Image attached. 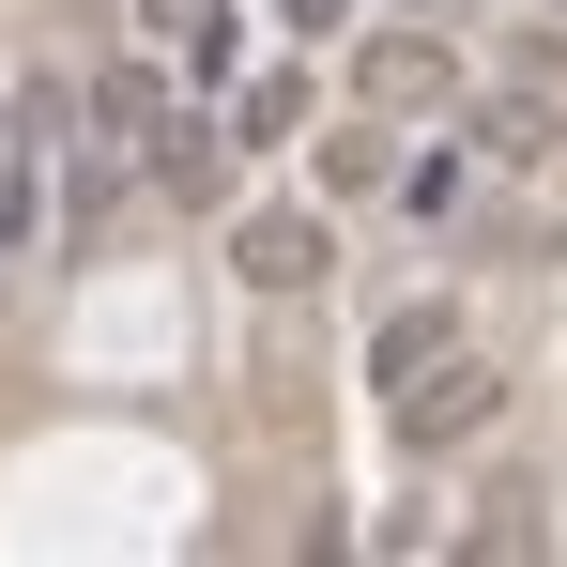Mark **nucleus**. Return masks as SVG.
<instances>
[{
    "label": "nucleus",
    "instance_id": "f257e3e1",
    "mask_svg": "<svg viewBox=\"0 0 567 567\" xmlns=\"http://www.w3.org/2000/svg\"><path fill=\"white\" fill-rule=\"evenodd\" d=\"M445 93H461V31L399 16V31L353 47V107H383V123H414V107H445Z\"/></svg>",
    "mask_w": 567,
    "mask_h": 567
},
{
    "label": "nucleus",
    "instance_id": "f03ea898",
    "mask_svg": "<svg viewBox=\"0 0 567 567\" xmlns=\"http://www.w3.org/2000/svg\"><path fill=\"white\" fill-rule=\"evenodd\" d=\"M338 261V199H261V215H230V277L246 291H307Z\"/></svg>",
    "mask_w": 567,
    "mask_h": 567
},
{
    "label": "nucleus",
    "instance_id": "7ed1b4c3",
    "mask_svg": "<svg viewBox=\"0 0 567 567\" xmlns=\"http://www.w3.org/2000/svg\"><path fill=\"white\" fill-rule=\"evenodd\" d=\"M383 414H399V445H414V461H445L461 430H491V414H506V383L475 369V353H445V369H430V383H399Z\"/></svg>",
    "mask_w": 567,
    "mask_h": 567
},
{
    "label": "nucleus",
    "instance_id": "20e7f679",
    "mask_svg": "<svg viewBox=\"0 0 567 567\" xmlns=\"http://www.w3.org/2000/svg\"><path fill=\"white\" fill-rule=\"evenodd\" d=\"M169 78H185L169 47H123V62H93V138H107V154H154V123L185 107Z\"/></svg>",
    "mask_w": 567,
    "mask_h": 567
},
{
    "label": "nucleus",
    "instance_id": "39448f33",
    "mask_svg": "<svg viewBox=\"0 0 567 567\" xmlns=\"http://www.w3.org/2000/svg\"><path fill=\"white\" fill-rule=\"evenodd\" d=\"M138 47H169V62H185V93H230L246 16H230V0H138Z\"/></svg>",
    "mask_w": 567,
    "mask_h": 567
},
{
    "label": "nucleus",
    "instance_id": "423d86ee",
    "mask_svg": "<svg viewBox=\"0 0 567 567\" xmlns=\"http://www.w3.org/2000/svg\"><path fill=\"white\" fill-rule=\"evenodd\" d=\"M445 353H461V307H445V291H399V307L369 322V383H383V399H399V383H430Z\"/></svg>",
    "mask_w": 567,
    "mask_h": 567
},
{
    "label": "nucleus",
    "instance_id": "0eeeda50",
    "mask_svg": "<svg viewBox=\"0 0 567 567\" xmlns=\"http://www.w3.org/2000/svg\"><path fill=\"white\" fill-rule=\"evenodd\" d=\"M399 169H414V154H399V123H338V138H322V199H399Z\"/></svg>",
    "mask_w": 567,
    "mask_h": 567
},
{
    "label": "nucleus",
    "instance_id": "6e6552de",
    "mask_svg": "<svg viewBox=\"0 0 567 567\" xmlns=\"http://www.w3.org/2000/svg\"><path fill=\"white\" fill-rule=\"evenodd\" d=\"M291 123H307V62H261V78L230 93V138H246V154H277Z\"/></svg>",
    "mask_w": 567,
    "mask_h": 567
},
{
    "label": "nucleus",
    "instance_id": "1a4fd4ad",
    "mask_svg": "<svg viewBox=\"0 0 567 567\" xmlns=\"http://www.w3.org/2000/svg\"><path fill=\"white\" fill-rule=\"evenodd\" d=\"M461 138L491 154V169H537V154H553V107H537V93H491V107L461 123Z\"/></svg>",
    "mask_w": 567,
    "mask_h": 567
},
{
    "label": "nucleus",
    "instance_id": "9d476101",
    "mask_svg": "<svg viewBox=\"0 0 567 567\" xmlns=\"http://www.w3.org/2000/svg\"><path fill=\"white\" fill-rule=\"evenodd\" d=\"M461 185H475V154H414V169H399V215H430V230H445Z\"/></svg>",
    "mask_w": 567,
    "mask_h": 567
},
{
    "label": "nucleus",
    "instance_id": "9b49d317",
    "mask_svg": "<svg viewBox=\"0 0 567 567\" xmlns=\"http://www.w3.org/2000/svg\"><path fill=\"white\" fill-rule=\"evenodd\" d=\"M277 31H291V47H338V31H353V0H277Z\"/></svg>",
    "mask_w": 567,
    "mask_h": 567
},
{
    "label": "nucleus",
    "instance_id": "f8f14e48",
    "mask_svg": "<svg viewBox=\"0 0 567 567\" xmlns=\"http://www.w3.org/2000/svg\"><path fill=\"white\" fill-rule=\"evenodd\" d=\"M399 16H430V31H461V16H475V0H399Z\"/></svg>",
    "mask_w": 567,
    "mask_h": 567
}]
</instances>
